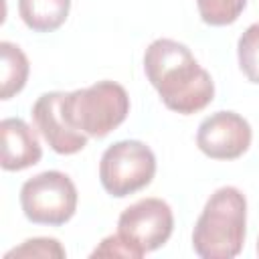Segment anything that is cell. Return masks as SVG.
Returning <instances> with one entry per match:
<instances>
[{
    "mask_svg": "<svg viewBox=\"0 0 259 259\" xmlns=\"http://www.w3.org/2000/svg\"><path fill=\"white\" fill-rule=\"evenodd\" d=\"M144 71L162 103L182 115L204 109L214 97V83L190 49L172 38H156L144 55Z\"/></svg>",
    "mask_w": 259,
    "mask_h": 259,
    "instance_id": "cell-1",
    "label": "cell"
},
{
    "mask_svg": "<svg viewBox=\"0 0 259 259\" xmlns=\"http://www.w3.org/2000/svg\"><path fill=\"white\" fill-rule=\"evenodd\" d=\"M247 233V198L235 186H223L206 200L194 231L192 249L202 259H231L243 249Z\"/></svg>",
    "mask_w": 259,
    "mask_h": 259,
    "instance_id": "cell-2",
    "label": "cell"
},
{
    "mask_svg": "<svg viewBox=\"0 0 259 259\" xmlns=\"http://www.w3.org/2000/svg\"><path fill=\"white\" fill-rule=\"evenodd\" d=\"M61 107L75 130L91 138H105L127 117L130 97L119 83L105 79L65 93Z\"/></svg>",
    "mask_w": 259,
    "mask_h": 259,
    "instance_id": "cell-3",
    "label": "cell"
},
{
    "mask_svg": "<svg viewBox=\"0 0 259 259\" xmlns=\"http://www.w3.org/2000/svg\"><path fill=\"white\" fill-rule=\"evenodd\" d=\"M156 174V156L140 140L111 144L99 160V180L107 194L123 198L146 188Z\"/></svg>",
    "mask_w": 259,
    "mask_h": 259,
    "instance_id": "cell-4",
    "label": "cell"
},
{
    "mask_svg": "<svg viewBox=\"0 0 259 259\" xmlns=\"http://www.w3.org/2000/svg\"><path fill=\"white\" fill-rule=\"evenodd\" d=\"M20 206L28 221L59 227L77 210V188L65 172L47 170L22 184Z\"/></svg>",
    "mask_w": 259,
    "mask_h": 259,
    "instance_id": "cell-5",
    "label": "cell"
},
{
    "mask_svg": "<svg viewBox=\"0 0 259 259\" xmlns=\"http://www.w3.org/2000/svg\"><path fill=\"white\" fill-rule=\"evenodd\" d=\"M174 214L162 198H142L130 204L117 219V233L144 257L160 249L172 235Z\"/></svg>",
    "mask_w": 259,
    "mask_h": 259,
    "instance_id": "cell-6",
    "label": "cell"
},
{
    "mask_svg": "<svg viewBox=\"0 0 259 259\" xmlns=\"http://www.w3.org/2000/svg\"><path fill=\"white\" fill-rule=\"evenodd\" d=\"M251 125L235 111H217L204 117L196 132L198 150L212 160H235L251 146Z\"/></svg>",
    "mask_w": 259,
    "mask_h": 259,
    "instance_id": "cell-7",
    "label": "cell"
},
{
    "mask_svg": "<svg viewBox=\"0 0 259 259\" xmlns=\"http://www.w3.org/2000/svg\"><path fill=\"white\" fill-rule=\"evenodd\" d=\"M63 91L42 93L32 105V121L49 146L63 156L77 154L87 146V136L75 130L63 113Z\"/></svg>",
    "mask_w": 259,
    "mask_h": 259,
    "instance_id": "cell-8",
    "label": "cell"
},
{
    "mask_svg": "<svg viewBox=\"0 0 259 259\" xmlns=\"http://www.w3.org/2000/svg\"><path fill=\"white\" fill-rule=\"evenodd\" d=\"M0 164L8 172L30 168L42 156L34 130L20 117H6L0 121Z\"/></svg>",
    "mask_w": 259,
    "mask_h": 259,
    "instance_id": "cell-9",
    "label": "cell"
},
{
    "mask_svg": "<svg viewBox=\"0 0 259 259\" xmlns=\"http://www.w3.org/2000/svg\"><path fill=\"white\" fill-rule=\"evenodd\" d=\"M71 0H18V14L34 32L57 30L69 16Z\"/></svg>",
    "mask_w": 259,
    "mask_h": 259,
    "instance_id": "cell-10",
    "label": "cell"
},
{
    "mask_svg": "<svg viewBox=\"0 0 259 259\" xmlns=\"http://www.w3.org/2000/svg\"><path fill=\"white\" fill-rule=\"evenodd\" d=\"M0 97L10 99L26 85L30 65L22 49L8 40L0 42Z\"/></svg>",
    "mask_w": 259,
    "mask_h": 259,
    "instance_id": "cell-11",
    "label": "cell"
},
{
    "mask_svg": "<svg viewBox=\"0 0 259 259\" xmlns=\"http://www.w3.org/2000/svg\"><path fill=\"white\" fill-rule=\"evenodd\" d=\"M202 22L210 26L233 24L247 6V0H196Z\"/></svg>",
    "mask_w": 259,
    "mask_h": 259,
    "instance_id": "cell-12",
    "label": "cell"
},
{
    "mask_svg": "<svg viewBox=\"0 0 259 259\" xmlns=\"http://www.w3.org/2000/svg\"><path fill=\"white\" fill-rule=\"evenodd\" d=\"M239 67L251 83L259 85V22L247 26L237 45Z\"/></svg>",
    "mask_w": 259,
    "mask_h": 259,
    "instance_id": "cell-13",
    "label": "cell"
},
{
    "mask_svg": "<svg viewBox=\"0 0 259 259\" xmlns=\"http://www.w3.org/2000/svg\"><path fill=\"white\" fill-rule=\"evenodd\" d=\"M67 253L63 249V245L57 239H49V237H34V239H26L20 247H14L12 251L6 253V259L12 257H26V259H63Z\"/></svg>",
    "mask_w": 259,
    "mask_h": 259,
    "instance_id": "cell-14",
    "label": "cell"
},
{
    "mask_svg": "<svg viewBox=\"0 0 259 259\" xmlns=\"http://www.w3.org/2000/svg\"><path fill=\"white\" fill-rule=\"evenodd\" d=\"M91 257H123V259H140L142 255L125 241L117 231L109 237H105L91 253Z\"/></svg>",
    "mask_w": 259,
    "mask_h": 259,
    "instance_id": "cell-15",
    "label": "cell"
},
{
    "mask_svg": "<svg viewBox=\"0 0 259 259\" xmlns=\"http://www.w3.org/2000/svg\"><path fill=\"white\" fill-rule=\"evenodd\" d=\"M257 255H259V241H257Z\"/></svg>",
    "mask_w": 259,
    "mask_h": 259,
    "instance_id": "cell-16",
    "label": "cell"
}]
</instances>
